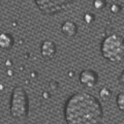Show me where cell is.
<instances>
[{
	"label": "cell",
	"mask_w": 124,
	"mask_h": 124,
	"mask_svg": "<svg viewBox=\"0 0 124 124\" xmlns=\"http://www.w3.org/2000/svg\"><path fill=\"white\" fill-rule=\"evenodd\" d=\"M41 56L46 60H50L54 58L56 55V46L52 40H45L40 48Z\"/></svg>",
	"instance_id": "cell-6"
},
{
	"label": "cell",
	"mask_w": 124,
	"mask_h": 124,
	"mask_svg": "<svg viewBox=\"0 0 124 124\" xmlns=\"http://www.w3.org/2000/svg\"><path fill=\"white\" fill-rule=\"evenodd\" d=\"M117 102V107L121 112H124V92L123 93H119L116 99Z\"/></svg>",
	"instance_id": "cell-9"
},
{
	"label": "cell",
	"mask_w": 124,
	"mask_h": 124,
	"mask_svg": "<svg viewBox=\"0 0 124 124\" xmlns=\"http://www.w3.org/2000/svg\"><path fill=\"white\" fill-rule=\"evenodd\" d=\"M102 117L101 103L89 93H75L65 103L64 118L67 124H100Z\"/></svg>",
	"instance_id": "cell-1"
},
{
	"label": "cell",
	"mask_w": 124,
	"mask_h": 124,
	"mask_svg": "<svg viewBox=\"0 0 124 124\" xmlns=\"http://www.w3.org/2000/svg\"><path fill=\"white\" fill-rule=\"evenodd\" d=\"M101 55L111 62H120L124 59V38L119 34H111L101 42Z\"/></svg>",
	"instance_id": "cell-2"
},
{
	"label": "cell",
	"mask_w": 124,
	"mask_h": 124,
	"mask_svg": "<svg viewBox=\"0 0 124 124\" xmlns=\"http://www.w3.org/2000/svg\"><path fill=\"white\" fill-rule=\"evenodd\" d=\"M98 76L92 69H85L80 73V82L85 87L92 88L97 84Z\"/></svg>",
	"instance_id": "cell-5"
},
{
	"label": "cell",
	"mask_w": 124,
	"mask_h": 124,
	"mask_svg": "<svg viewBox=\"0 0 124 124\" xmlns=\"http://www.w3.org/2000/svg\"><path fill=\"white\" fill-rule=\"evenodd\" d=\"M119 83L122 85V86H124V71L121 73V76L119 77Z\"/></svg>",
	"instance_id": "cell-10"
},
{
	"label": "cell",
	"mask_w": 124,
	"mask_h": 124,
	"mask_svg": "<svg viewBox=\"0 0 124 124\" xmlns=\"http://www.w3.org/2000/svg\"><path fill=\"white\" fill-rule=\"evenodd\" d=\"M29 100L26 91L22 87H16L13 90L10 102V114L16 119L26 118L28 115Z\"/></svg>",
	"instance_id": "cell-3"
},
{
	"label": "cell",
	"mask_w": 124,
	"mask_h": 124,
	"mask_svg": "<svg viewBox=\"0 0 124 124\" xmlns=\"http://www.w3.org/2000/svg\"><path fill=\"white\" fill-rule=\"evenodd\" d=\"M37 8L45 15L59 14L73 2V0H34Z\"/></svg>",
	"instance_id": "cell-4"
},
{
	"label": "cell",
	"mask_w": 124,
	"mask_h": 124,
	"mask_svg": "<svg viewBox=\"0 0 124 124\" xmlns=\"http://www.w3.org/2000/svg\"><path fill=\"white\" fill-rule=\"evenodd\" d=\"M61 31L65 36L72 37V36H75L78 32V26H77L76 23H73L71 21H66L62 24Z\"/></svg>",
	"instance_id": "cell-7"
},
{
	"label": "cell",
	"mask_w": 124,
	"mask_h": 124,
	"mask_svg": "<svg viewBox=\"0 0 124 124\" xmlns=\"http://www.w3.org/2000/svg\"><path fill=\"white\" fill-rule=\"evenodd\" d=\"M14 46V38L8 33L0 34V48L2 49H10Z\"/></svg>",
	"instance_id": "cell-8"
}]
</instances>
